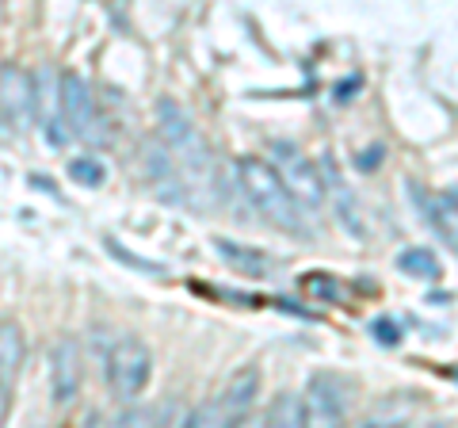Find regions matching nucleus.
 Masks as SVG:
<instances>
[{
  "label": "nucleus",
  "instance_id": "obj_16",
  "mask_svg": "<svg viewBox=\"0 0 458 428\" xmlns=\"http://www.w3.org/2000/svg\"><path fill=\"white\" fill-rule=\"evenodd\" d=\"M69 176H73L81 188H99V184L107 180V168H104V161H99V157H73V161H69Z\"/></svg>",
  "mask_w": 458,
  "mask_h": 428
},
{
  "label": "nucleus",
  "instance_id": "obj_5",
  "mask_svg": "<svg viewBox=\"0 0 458 428\" xmlns=\"http://www.w3.org/2000/svg\"><path fill=\"white\" fill-rule=\"evenodd\" d=\"M57 107H62V123H65L69 138H81V141L104 138V116H99L92 84L81 73H73V69H65V73L57 77Z\"/></svg>",
  "mask_w": 458,
  "mask_h": 428
},
{
  "label": "nucleus",
  "instance_id": "obj_17",
  "mask_svg": "<svg viewBox=\"0 0 458 428\" xmlns=\"http://www.w3.org/2000/svg\"><path fill=\"white\" fill-rule=\"evenodd\" d=\"M188 428H233L229 421V413L222 406V398H214V402H203L191 417H188Z\"/></svg>",
  "mask_w": 458,
  "mask_h": 428
},
{
  "label": "nucleus",
  "instance_id": "obj_1",
  "mask_svg": "<svg viewBox=\"0 0 458 428\" xmlns=\"http://www.w3.org/2000/svg\"><path fill=\"white\" fill-rule=\"evenodd\" d=\"M233 173H237L241 192H245L252 210L260 214L264 222H271L283 234L310 237V222H306L302 203L286 192V184L279 180L276 168H271V161H264V157H237Z\"/></svg>",
  "mask_w": 458,
  "mask_h": 428
},
{
  "label": "nucleus",
  "instance_id": "obj_2",
  "mask_svg": "<svg viewBox=\"0 0 458 428\" xmlns=\"http://www.w3.org/2000/svg\"><path fill=\"white\" fill-rule=\"evenodd\" d=\"M157 126H161V138L168 153L176 157L183 180H188V192H214V161H210V150L199 126L191 123V116L183 111L176 99H157Z\"/></svg>",
  "mask_w": 458,
  "mask_h": 428
},
{
  "label": "nucleus",
  "instance_id": "obj_13",
  "mask_svg": "<svg viewBox=\"0 0 458 428\" xmlns=\"http://www.w3.org/2000/svg\"><path fill=\"white\" fill-rule=\"evenodd\" d=\"M428 218H432V230L458 253V192H443L428 199Z\"/></svg>",
  "mask_w": 458,
  "mask_h": 428
},
{
  "label": "nucleus",
  "instance_id": "obj_6",
  "mask_svg": "<svg viewBox=\"0 0 458 428\" xmlns=\"http://www.w3.org/2000/svg\"><path fill=\"white\" fill-rule=\"evenodd\" d=\"M35 107H38L35 77L20 65H0V119L16 134H23L35 119Z\"/></svg>",
  "mask_w": 458,
  "mask_h": 428
},
{
  "label": "nucleus",
  "instance_id": "obj_19",
  "mask_svg": "<svg viewBox=\"0 0 458 428\" xmlns=\"http://www.w3.org/2000/svg\"><path fill=\"white\" fill-rule=\"evenodd\" d=\"M107 249H111V256H119L123 264H131V268H138V272H149V276H165V268L161 264H153V261H141V256H131L126 253L119 241H107Z\"/></svg>",
  "mask_w": 458,
  "mask_h": 428
},
{
  "label": "nucleus",
  "instance_id": "obj_14",
  "mask_svg": "<svg viewBox=\"0 0 458 428\" xmlns=\"http://www.w3.org/2000/svg\"><path fill=\"white\" fill-rule=\"evenodd\" d=\"M264 428H306L302 421V394L283 390L271 398V406L264 409Z\"/></svg>",
  "mask_w": 458,
  "mask_h": 428
},
{
  "label": "nucleus",
  "instance_id": "obj_20",
  "mask_svg": "<svg viewBox=\"0 0 458 428\" xmlns=\"http://www.w3.org/2000/svg\"><path fill=\"white\" fill-rule=\"evenodd\" d=\"M12 390H16V387H8V382L0 379V428L8 424V413H12Z\"/></svg>",
  "mask_w": 458,
  "mask_h": 428
},
{
  "label": "nucleus",
  "instance_id": "obj_9",
  "mask_svg": "<svg viewBox=\"0 0 458 428\" xmlns=\"http://www.w3.org/2000/svg\"><path fill=\"white\" fill-rule=\"evenodd\" d=\"M84 382V355L73 337H62L50 352V398L57 409L73 406Z\"/></svg>",
  "mask_w": 458,
  "mask_h": 428
},
{
  "label": "nucleus",
  "instance_id": "obj_8",
  "mask_svg": "<svg viewBox=\"0 0 458 428\" xmlns=\"http://www.w3.org/2000/svg\"><path fill=\"white\" fill-rule=\"evenodd\" d=\"M306 428H344V382L336 375H313L302 394Z\"/></svg>",
  "mask_w": 458,
  "mask_h": 428
},
{
  "label": "nucleus",
  "instance_id": "obj_15",
  "mask_svg": "<svg viewBox=\"0 0 458 428\" xmlns=\"http://www.w3.org/2000/svg\"><path fill=\"white\" fill-rule=\"evenodd\" d=\"M397 268L405 276H412V279H424V283H436L439 272H443L439 256L432 249H401L397 253Z\"/></svg>",
  "mask_w": 458,
  "mask_h": 428
},
{
  "label": "nucleus",
  "instance_id": "obj_4",
  "mask_svg": "<svg viewBox=\"0 0 458 428\" xmlns=\"http://www.w3.org/2000/svg\"><path fill=\"white\" fill-rule=\"evenodd\" d=\"M271 168H276L279 180L286 184V192L302 203V210H321L325 207L328 184L321 176V168L313 165L298 146H291V141H276V146H271Z\"/></svg>",
  "mask_w": 458,
  "mask_h": 428
},
{
  "label": "nucleus",
  "instance_id": "obj_10",
  "mask_svg": "<svg viewBox=\"0 0 458 428\" xmlns=\"http://www.w3.org/2000/svg\"><path fill=\"white\" fill-rule=\"evenodd\" d=\"M256 398H260V371H256V367H241L237 375L229 379L225 394H222V406H225V413H229V421L252 417Z\"/></svg>",
  "mask_w": 458,
  "mask_h": 428
},
{
  "label": "nucleus",
  "instance_id": "obj_18",
  "mask_svg": "<svg viewBox=\"0 0 458 428\" xmlns=\"http://www.w3.org/2000/svg\"><path fill=\"white\" fill-rule=\"evenodd\" d=\"M111 428H153V409L149 406H126L119 417L111 421Z\"/></svg>",
  "mask_w": 458,
  "mask_h": 428
},
{
  "label": "nucleus",
  "instance_id": "obj_12",
  "mask_svg": "<svg viewBox=\"0 0 458 428\" xmlns=\"http://www.w3.org/2000/svg\"><path fill=\"white\" fill-rule=\"evenodd\" d=\"M214 249H218L222 261L241 276H267L271 272V256L252 249V245H241V241H229V237H214Z\"/></svg>",
  "mask_w": 458,
  "mask_h": 428
},
{
  "label": "nucleus",
  "instance_id": "obj_11",
  "mask_svg": "<svg viewBox=\"0 0 458 428\" xmlns=\"http://www.w3.org/2000/svg\"><path fill=\"white\" fill-rule=\"evenodd\" d=\"M27 355V340H23V325L16 318H0V379L8 387H16L20 367Z\"/></svg>",
  "mask_w": 458,
  "mask_h": 428
},
{
  "label": "nucleus",
  "instance_id": "obj_24",
  "mask_svg": "<svg viewBox=\"0 0 458 428\" xmlns=\"http://www.w3.org/2000/svg\"><path fill=\"white\" fill-rule=\"evenodd\" d=\"M233 428H264V417H256V413H252V417L233 421Z\"/></svg>",
  "mask_w": 458,
  "mask_h": 428
},
{
  "label": "nucleus",
  "instance_id": "obj_23",
  "mask_svg": "<svg viewBox=\"0 0 458 428\" xmlns=\"http://www.w3.org/2000/svg\"><path fill=\"white\" fill-rule=\"evenodd\" d=\"M355 428H405V424H397V421H386V417H367V421H360Z\"/></svg>",
  "mask_w": 458,
  "mask_h": 428
},
{
  "label": "nucleus",
  "instance_id": "obj_21",
  "mask_svg": "<svg viewBox=\"0 0 458 428\" xmlns=\"http://www.w3.org/2000/svg\"><path fill=\"white\" fill-rule=\"evenodd\" d=\"M77 428H111V424H107V417L99 409H84V417L77 421Z\"/></svg>",
  "mask_w": 458,
  "mask_h": 428
},
{
  "label": "nucleus",
  "instance_id": "obj_3",
  "mask_svg": "<svg viewBox=\"0 0 458 428\" xmlns=\"http://www.w3.org/2000/svg\"><path fill=\"white\" fill-rule=\"evenodd\" d=\"M149 375H153V355L146 348V340H141V337L111 340L107 360H104V379L111 382V390H114L119 402L134 406V398L146 394Z\"/></svg>",
  "mask_w": 458,
  "mask_h": 428
},
{
  "label": "nucleus",
  "instance_id": "obj_22",
  "mask_svg": "<svg viewBox=\"0 0 458 428\" xmlns=\"http://www.w3.org/2000/svg\"><path fill=\"white\" fill-rule=\"evenodd\" d=\"M375 337H386L382 345H397V330L390 321H375Z\"/></svg>",
  "mask_w": 458,
  "mask_h": 428
},
{
  "label": "nucleus",
  "instance_id": "obj_7",
  "mask_svg": "<svg viewBox=\"0 0 458 428\" xmlns=\"http://www.w3.org/2000/svg\"><path fill=\"white\" fill-rule=\"evenodd\" d=\"M141 168H146V180L157 192V199H165V203H172V207L188 203V180H183L176 157L168 153V146L161 138L141 141Z\"/></svg>",
  "mask_w": 458,
  "mask_h": 428
}]
</instances>
